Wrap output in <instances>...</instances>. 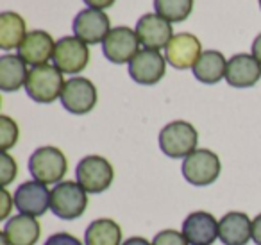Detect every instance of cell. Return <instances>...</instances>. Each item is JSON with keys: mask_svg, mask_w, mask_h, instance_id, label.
I'll return each mask as SVG.
<instances>
[{"mask_svg": "<svg viewBox=\"0 0 261 245\" xmlns=\"http://www.w3.org/2000/svg\"><path fill=\"white\" fill-rule=\"evenodd\" d=\"M65 79L63 72L54 65H40L29 70L25 83V91L38 104H52L61 97Z\"/></svg>", "mask_w": 261, "mask_h": 245, "instance_id": "obj_1", "label": "cell"}, {"mask_svg": "<svg viewBox=\"0 0 261 245\" xmlns=\"http://www.w3.org/2000/svg\"><path fill=\"white\" fill-rule=\"evenodd\" d=\"M199 133L190 122L175 120L161 129L160 133V149L163 154L172 159H185L192 152L197 151Z\"/></svg>", "mask_w": 261, "mask_h": 245, "instance_id": "obj_2", "label": "cell"}, {"mask_svg": "<svg viewBox=\"0 0 261 245\" xmlns=\"http://www.w3.org/2000/svg\"><path fill=\"white\" fill-rule=\"evenodd\" d=\"M88 191L75 181H61L50 190V211L58 218L75 220L86 211Z\"/></svg>", "mask_w": 261, "mask_h": 245, "instance_id": "obj_3", "label": "cell"}, {"mask_svg": "<svg viewBox=\"0 0 261 245\" xmlns=\"http://www.w3.org/2000/svg\"><path fill=\"white\" fill-rule=\"evenodd\" d=\"M68 163L66 158L58 147H40L29 158V172L34 181L43 184H59L66 176Z\"/></svg>", "mask_w": 261, "mask_h": 245, "instance_id": "obj_4", "label": "cell"}, {"mask_svg": "<svg viewBox=\"0 0 261 245\" xmlns=\"http://www.w3.org/2000/svg\"><path fill=\"white\" fill-rule=\"evenodd\" d=\"M182 177L193 186H210L220 176V158L210 149H197L182 161Z\"/></svg>", "mask_w": 261, "mask_h": 245, "instance_id": "obj_5", "label": "cell"}, {"mask_svg": "<svg viewBox=\"0 0 261 245\" xmlns=\"http://www.w3.org/2000/svg\"><path fill=\"white\" fill-rule=\"evenodd\" d=\"M77 183L88 193H102L111 186L115 179V168L102 156H86L79 161L75 168Z\"/></svg>", "mask_w": 261, "mask_h": 245, "instance_id": "obj_6", "label": "cell"}, {"mask_svg": "<svg viewBox=\"0 0 261 245\" xmlns=\"http://www.w3.org/2000/svg\"><path fill=\"white\" fill-rule=\"evenodd\" d=\"M102 52H104L106 59L115 65L130 63L140 52V40L136 36V31L125 26L111 29L106 40L102 41Z\"/></svg>", "mask_w": 261, "mask_h": 245, "instance_id": "obj_7", "label": "cell"}, {"mask_svg": "<svg viewBox=\"0 0 261 245\" xmlns=\"http://www.w3.org/2000/svg\"><path fill=\"white\" fill-rule=\"evenodd\" d=\"M52 59H54V66H58L63 74L75 76L83 72L90 63V48L77 36H65L56 43Z\"/></svg>", "mask_w": 261, "mask_h": 245, "instance_id": "obj_8", "label": "cell"}, {"mask_svg": "<svg viewBox=\"0 0 261 245\" xmlns=\"http://www.w3.org/2000/svg\"><path fill=\"white\" fill-rule=\"evenodd\" d=\"M61 104L72 115H86L97 104V88L86 77H72L65 83Z\"/></svg>", "mask_w": 261, "mask_h": 245, "instance_id": "obj_9", "label": "cell"}, {"mask_svg": "<svg viewBox=\"0 0 261 245\" xmlns=\"http://www.w3.org/2000/svg\"><path fill=\"white\" fill-rule=\"evenodd\" d=\"M136 36L140 43L150 51H161L167 48L170 40L175 36L172 23L160 16L158 13H147L136 23Z\"/></svg>", "mask_w": 261, "mask_h": 245, "instance_id": "obj_10", "label": "cell"}, {"mask_svg": "<svg viewBox=\"0 0 261 245\" xmlns=\"http://www.w3.org/2000/svg\"><path fill=\"white\" fill-rule=\"evenodd\" d=\"M165 72H167V59L160 54V51L143 48L129 63L130 79L138 84H145V86L160 83L165 77Z\"/></svg>", "mask_w": 261, "mask_h": 245, "instance_id": "obj_11", "label": "cell"}, {"mask_svg": "<svg viewBox=\"0 0 261 245\" xmlns=\"http://www.w3.org/2000/svg\"><path fill=\"white\" fill-rule=\"evenodd\" d=\"M200 56H202L200 40L190 33L175 34L165 48V59L177 70L193 68Z\"/></svg>", "mask_w": 261, "mask_h": 245, "instance_id": "obj_12", "label": "cell"}, {"mask_svg": "<svg viewBox=\"0 0 261 245\" xmlns=\"http://www.w3.org/2000/svg\"><path fill=\"white\" fill-rule=\"evenodd\" d=\"M15 206L22 215H45L47 209H50V190L40 181H27L16 188Z\"/></svg>", "mask_w": 261, "mask_h": 245, "instance_id": "obj_13", "label": "cell"}, {"mask_svg": "<svg viewBox=\"0 0 261 245\" xmlns=\"http://www.w3.org/2000/svg\"><path fill=\"white\" fill-rule=\"evenodd\" d=\"M111 31L109 16L98 9H83L73 20V33L86 45H97L106 40Z\"/></svg>", "mask_w": 261, "mask_h": 245, "instance_id": "obj_14", "label": "cell"}, {"mask_svg": "<svg viewBox=\"0 0 261 245\" xmlns=\"http://www.w3.org/2000/svg\"><path fill=\"white\" fill-rule=\"evenodd\" d=\"M181 233L190 245H211L218 238V222L207 211H193L182 222Z\"/></svg>", "mask_w": 261, "mask_h": 245, "instance_id": "obj_15", "label": "cell"}, {"mask_svg": "<svg viewBox=\"0 0 261 245\" xmlns=\"http://www.w3.org/2000/svg\"><path fill=\"white\" fill-rule=\"evenodd\" d=\"M261 79V63L252 54H236L227 61L225 81L232 88H252Z\"/></svg>", "mask_w": 261, "mask_h": 245, "instance_id": "obj_16", "label": "cell"}, {"mask_svg": "<svg viewBox=\"0 0 261 245\" xmlns=\"http://www.w3.org/2000/svg\"><path fill=\"white\" fill-rule=\"evenodd\" d=\"M54 51L56 41L50 34L45 31H31L18 47V56L27 65L40 66L47 65L48 59L54 58Z\"/></svg>", "mask_w": 261, "mask_h": 245, "instance_id": "obj_17", "label": "cell"}, {"mask_svg": "<svg viewBox=\"0 0 261 245\" xmlns=\"http://www.w3.org/2000/svg\"><path fill=\"white\" fill-rule=\"evenodd\" d=\"M218 238L224 245H247L252 240V220L242 211H229L218 220Z\"/></svg>", "mask_w": 261, "mask_h": 245, "instance_id": "obj_18", "label": "cell"}, {"mask_svg": "<svg viewBox=\"0 0 261 245\" xmlns=\"http://www.w3.org/2000/svg\"><path fill=\"white\" fill-rule=\"evenodd\" d=\"M2 233L6 234L11 245H36L41 234V226L36 216L20 213L6 222Z\"/></svg>", "mask_w": 261, "mask_h": 245, "instance_id": "obj_19", "label": "cell"}, {"mask_svg": "<svg viewBox=\"0 0 261 245\" xmlns=\"http://www.w3.org/2000/svg\"><path fill=\"white\" fill-rule=\"evenodd\" d=\"M27 76V63L20 56L4 54L0 58V90L9 93V91H18L25 86Z\"/></svg>", "mask_w": 261, "mask_h": 245, "instance_id": "obj_20", "label": "cell"}, {"mask_svg": "<svg viewBox=\"0 0 261 245\" xmlns=\"http://www.w3.org/2000/svg\"><path fill=\"white\" fill-rule=\"evenodd\" d=\"M227 59L218 51H206L193 66V76L204 84H217L225 79Z\"/></svg>", "mask_w": 261, "mask_h": 245, "instance_id": "obj_21", "label": "cell"}, {"mask_svg": "<svg viewBox=\"0 0 261 245\" xmlns=\"http://www.w3.org/2000/svg\"><path fill=\"white\" fill-rule=\"evenodd\" d=\"M27 36L25 20L13 11H4L0 15V48L13 51L20 47Z\"/></svg>", "mask_w": 261, "mask_h": 245, "instance_id": "obj_22", "label": "cell"}, {"mask_svg": "<svg viewBox=\"0 0 261 245\" xmlns=\"http://www.w3.org/2000/svg\"><path fill=\"white\" fill-rule=\"evenodd\" d=\"M84 245H122V229L111 218H97L84 231Z\"/></svg>", "mask_w": 261, "mask_h": 245, "instance_id": "obj_23", "label": "cell"}, {"mask_svg": "<svg viewBox=\"0 0 261 245\" xmlns=\"http://www.w3.org/2000/svg\"><path fill=\"white\" fill-rule=\"evenodd\" d=\"M154 9L170 23H179L192 15L193 0H154Z\"/></svg>", "mask_w": 261, "mask_h": 245, "instance_id": "obj_24", "label": "cell"}, {"mask_svg": "<svg viewBox=\"0 0 261 245\" xmlns=\"http://www.w3.org/2000/svg\"><path fill=\"white\" fill-rule=\"evenodd\" d=\"M18 136L20 131L15 120L8 115L0 116V149H2V152H8L11 147H15Z\"/></svg>", "mask_w": 261, "mask_h": 245, "instance_id": "obj_25", "label": "cell"}, {"mask_svg": "<svg viewBox=\"0 0 261 245\" xmlns=\"http://www.w3.org/2000/svg\"><path fill=\"white\" fill-rule=\"evenodd\" d=\"M16 174H18V165H16L15 158L9 156L8 152H2L0 156V183L2 186H8L15 181Z\"/></svg>", "mask_w": 261, "mask_h": 245, "instance_id": "obj_26", "label": "cell"}, {"mask_svg": "<svg viewBox=\"0 0 261 245\" xmlns=\"http://www.w3.org/2000/svg\"><path fill=\"white\" fill-rule=\"evenodd\" d=\"M152 245H190L185 234L174 229H163L152 240Z\"/></svg>", "mask_w": 261, "mask_h": 245, "instance_id": "obj_27", "label": "cell"}, {"mask_svg": "<svg viewBox=\"0 0 261 245\" xmlns=\"http://www.w3.org/2000/svg\"><path fill=\"white\" fill-rule=\"evenodd\" d=\"M45 245H84L77 236L70 233H56L47 238Z\"/></svg>", "mask_w": 261, "mask_h": 245, "instance_id": "obj_28", "label": "cell"}, {"mask_svg": "<svg viewBox=\"0 0 261 245\" xmlns=\"http://www.w3.org/2000/svg\"><path fill=\"white\" fill-rule=\"evenodd\" d=\"M13 206H15V197H11L6 188L0 190V220H6L11 213Z\"/></svg>", "mask_w": 261, "mask_h": 245, "instance_id": "obj_29", "label": "cell"}, {"mask_svg": "<svg viewBox=\"0 0 261 245\" xmlns=\"http://www.w3.org/2000/svg\"><path fill=\"white\" fill-rule=\"evenodd\" d=\"M83 2L88 6V8H91V9H98V11H102V9L111 8V6L115 4V0H83Z\"/></svg>", "mask_w": 261, "mask_h": 245, "instance_id": "obj_30", "label": "cell"}, {"mask_svg": "<svg viewBox=\"0 0 261 245\" xmlns=\"http://www.w3.org/2000/svg\"><path fill=\"white\" fill-rule=\"evenodd\" d=\"M252 240L256 245H261V213L252 220Z\"/></svg>", "mask_w": 261, "mask_h": 245, "instance_id": "obj_31", "label": "cell"}, {"mask_svg": "<svg viewBox=\"0 0 261 245\" xmlns=\"http://www.w3.org/2000/svg\"><path fill=\"white\" fill-rule=\"evenodd\" d=\"M252 56L261 63V34H257L256 40L252 41Z\"/></svg>", "mask_w": 261, "mask_h": 245, "instance_id": "obj_32", "label": "cell"}, {"mask_svg": "<svg viewBox=\"0 0 261 245\" xmlns=\"http://www.w3.org/2000/svg\"><path fill=\"white\" fill-rule=\"evenodd\" d=\"M122 245H152V241L145 240V238H142V236H133V238H129V240L123 241Z\"/></svg>", "mask_w": 261, "mask_h": 245, "instance_id": "obj_33", "label": "cell"}, {"mask_svg": "<svg viewBox=\"0 0 261 245\" xmlns=\"http://www.w3.org/2000/svg\"><path fill=\"white\" fill-rule=\"evenodd\" d=\"M0 245H11V243H9L8 238H6V234H4V233L0 234Z\"/></svg>", "mask_w": 261, "mask_h": 245, "instance_id": "obj_34", "label": "cell"}, {"mask_svg": "<svg viewBox=\"0 0 261 245\" xmlns=\"http://www.w3.org/2000/svg\"><path fill=\"white\" fill-rule=\"evenodd\" d=\"M259 8H261V0H259Z\"/></svg>", "mask_w": 261, "mask_h": 245, "instance_id": "obj_35", "label": "cell"}]
</instances>
